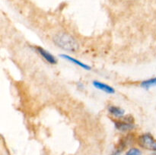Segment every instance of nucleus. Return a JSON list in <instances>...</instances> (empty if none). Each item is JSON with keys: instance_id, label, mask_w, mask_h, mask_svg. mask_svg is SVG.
<instances>
[{"instance_id": "1", "label": "nucleus", "mask_w": 156, "mask_h": 155, "mask_svg": "<svg viewBox=\"0 0 156 155\" xmlns=\"http://www.w3.org/2000/svg\"><path fill=\"white\" fill-rule=\"evenodd\" d=\"M53 42L57 46L66 51L75 52L79 49V46L77 41L70 35L64 33L56 34L53 37Z\"/></svg>"}, {"instance_id": "2", "label": "nucleus", "mask_w": 156, "mask_h": 155, "mask_svg": "<svg viewBox=\"0 0 156 155\" xmlns=\"http://www.w3.org/2000/svg\"><path fill=\"white\" fill-rule=\"evenodd\" d=\"M139 142L143 148L156 151V140L151 134L146 133L142 135L139 138Z\"/></svg>"}, {"instance_id": "3", "label": "nucleus", "mask_w": 156, "mask_h": 155, "mask_svg": "<svg viewBox=\"0 0 156 155\" xmlns=\"http://www.w3.org/2000/svg\"><path fill=\"white\" fill-rule=\"evenodd\" d=\"M36 50L37 51V53H39L46 61H47V62H49V63L52 64V65H54V64H56V62H57L56 57H54L50 52L47 51L46 50L43 49L42 47L37 46Z\"/></svg>"}, {"instance_id": "4", "label": "nucleus", "mask_w": 156, "mask_h": 155, "mask_svg": "<svg viewBox=\"0 0 156 155\" xmlns=\"http://www.w3.org/2000/svg\"><path fill=\"white\" fill-rule=\"evenodd\" d=\"M115 128L120 132H129L135 128V126L130 121H116Z\"/></svg>"}, {"instance_id": "5", "label": "nucleus", "mask_w": 156, "mask_h": 155, "mask_svg": "<svg viewBox=\"0 0 156 155\" xmlns=\"http://www.w3.org/2000/svg\"><path fill=\"white\" fill-rule=\"evenodd\" d=\"M93 84H94V88L100 90V91H104V92L107 93V94H112L115 93V90H114L112 87H111L110 85L106 84L105 83H102V82L101 81H94L93 82Z\"/></svg>"}, {"instance_id": "6", "label": "nucleus", "mask_w": 156, "mask_h": 155, "mask_svg": "<svg viewBox=\"0 0 156 155\" xmlns=\"http://www.w3.org/2000/svg\"><path fill=\"white\" fill-rule=\"evenodd\" d=\"M60 56H61V57L63 58L64 59H66V60H68V61H69V62H73V63L76 64V65L81 67V68H82L83 69H85V70H90V69H91V67H90L89 65H86V64L83 63V62H80L79 59H76V58L72 57V56H69V55H61Z\"/></svg>"}, {"instance_id": "7", "label": "nucleus", "mask_w": 156, "mask_h": 155, "mask_svg": "<svg viewBox=\"0 0 156 155\" xmlns=\"http://www.w3.org/2000/svg\"><path fill=\"white\" fill-rule=\"evenodd\" d=\"M108 111H109L111 115H114L117 118H121L125 114L124 109L116 106H110L108 107Z\"/></svg>"}, {"instance_id": "8", "label": "nucleus", "mask_w": 156, "mask_h": 155, "mask_svg": "<svg viewBox=\"0 0 156 155\" xmlns=\"http://www.w3.org/2000/svg\"><path fill=\"white\" fill-rule=\"evenodd\" d=\"M141 86L143 88H145V89H149V88H152V87L156 86V78L144 81L141 83Z\"/></svg>"}, {"instance_id": "9", "label": "nucleus", "mask_w": 156, "mask_h": 155, "mask_svg": "<svg viewBox=\"0 0 156 155\" xmlns=\"http://www.w3.org/2000/svg\"><path fill=\"white\" fill-rule=\"evenodd\" d=\"M126 155H142V152L140 149L133 147V148H130L126 152Z\"/></svg>"}, {"instance_id": "10", "label": "nucleus", "mask_w": 156, "mask_h": 155, "mask_svg": "<svg viewBox=\"0 0 156 155\" xmlns=\"http://www.w3.org/2000/svg\"><path fill=\"white\" fill-rule=\"evenodd\" d=\"M123 147H122V146L121 147H118V148L116 149L115 150H114L111 155H120L121 154V152H122V150H123Z\"/></svg>"}, {"instance_id": "11", "label": "nucleus", "mask_w": 156, "mask_h": 155, "mask_svg": "<svg viewBox=\"0 0 156 155\" xmlns=\"http://www.w3.org/2000/svg\"><path fill=\"white\" fill-rule=\"evenodd\" d=\"M154 155H156V153H155V154H154Z\"/></svg>"}]
</instances>
